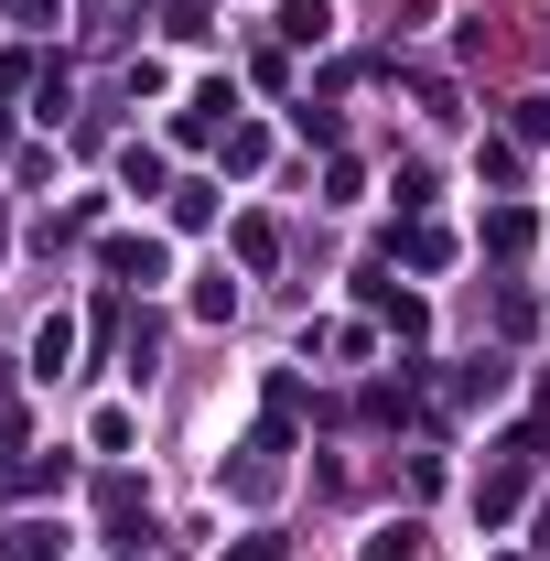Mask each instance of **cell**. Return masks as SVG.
Wrapping results in <instances>:
<instances>
[{
    "label": "cell",
    "instance_id": "7c38bea8",
    "mask_svg": "<svg viewBox=\"0 0 550 561\" xmlns=\"http://www.w3.org/2000/svg\"><path fill=\"white\" fill-rule=\"evenodd\" d=\"M119 184H130V195H162V151H140V140H130V151H119Z\"/></svg>",
    "mask_w": 550,
    "mask_h": 561
},
{
    "label": "cell",
    "instance_id": "3957f363",
    "mask_svg": "<svg viewBox=\"0 0 550 561\" xmlns=\"http://www.w3.org/2000/svg\"><path fill=\"white\" fill-rule=\"evenodd\" d=\"M98 260H108V280H162V238H108V249H98Z\"/></svg>",
    "mask_w": 550,
    "mask_h": 561
},
{
    "label": "cell",
    "instance_id": "4fadbf2b",
    "mask_svg": "<svg viewBox=\"0 0 550 561\" xmlns=\"http://www.w3.org/2000/svg\"><path fill=\"white\" fill-rule=\"evenodd\" d=\"M216 216V184H173V227H206Z\"/></svg>",
    "mask_w": 550,
    "mask_h": 561
},
{
    "label": "cell",
    "instance_id": "6da1fadb",
    "mask_svg": "<svg viewBox=\"0 0 550 561\" xmlns=\"http://www.w3.org/2000/svg\"><path fill=\"white\" fill-rule=\"evenodd\" d=\"M518 496H529V454L507 443V454L475 476V518H485V529H507V518H518Z\"/></svg>",
    "mask_w": 550,
    "mask_h": 561
},
{
    "label": "cell",
    "instance_id": "8992f818",
    "mask_svg": "<svg viewBox=\"0 0 550 561\" xmlns=\"http://www.w3.org/2000/svg\"><path fill=\"white\" fill-rule=\"evenodd\" d=\"M367 561H421V518H378L367 529Z\"/></svg>",
    "mask_w": 550,
    "mask_h": 561
},
{
    "label": "cell",
    "instance_id": "52a82bcc",
    "mask_svg": "<svg viewBox=\"0 0 550 561\" xmlns=\"http://www.w3.org/2000/svg\"><path fill=\"white\" fill-rule=\"evenodd\" d=\"M280 33H291V44H324V33H335V0H280Z\"/></svg>",
    "mask_w": 550,
    "mask_h": 561
},
{
    "label": "cell",
    "instance_id": "9a60e30c",
    "mask_svg": "<svg viewBox=\"0 0 550 561\" xmlns=\"http://www.w3.org/2000/svg\"><path fill=\"white\" fill-rule=\"evenodd\" d=\"M11 11H22V22H55V0H11Z\"/></svg>",
    "mask_w": 550,
    "mask_h": 561
},
{
    "label": "cell",
    "instance_id": "5b68a950",
    "mask_svg": "<svg viewBox=\"0 0 550 561\" xmlns=\"http://www.w3.org/2000/svg\"><path fill=\"white\" fill-rule=\"evenodd\" d=\"M356 291H367V313H389V324H400V335H421V324H432V313H421L411 291H389V280H378V271L356 280Z\"/></svg>",
    "mask_w": 550,
    "mask_h": 561
},
{
    "label": "cell",
    "instance_id": "5bb4252c",
    "mask_svg": "<svg viewBox=\"0 0 550 561\" xmlns=\"http://www.w3.org/2000/svg\"><path fill=\"white\" fill-rule=\"evenodd\" d=\"M227 561H280V540H271V529H249V540H238Z\"/></svg>",
    "mask_w": 550,
    "mask_h": 561
},
{
    "label": "cell",
    "instance_id": "30bf717a",
    "mask_svg": "<svg viewBox=\"0 0 550 561\" xmlns=\"http://www.w3.org/2000/svg\"><path fill=\"white\" fill-rule=\"evenodd\" d=\"M238 260H249V271H271V260H280V227H271V216H238Z\"/></svg>",
    "mask_w": 550,
    "mask_h": 561
},
{
    "label": "cell",
    "instance_id": "277c9868",
    "mask_svg": "<svg viewBox=\"0 0 550 561\" xmlns=\"http://www.w3.org/2000/svg\"><path fill=\"white\" fill-rule=\"evenodd\" d=\"M227 108H238V87H227V76H216V87H195V98H184V140H216V119H227Z\"/></svg>",
    "mask_w": 550,
    "mask_h": 561
},
{
    "label": "cell",
    "instance_id": "8fae6325",
    "mask_svg": "<svg viewBox=\"0 0 550 561\" xmlns=\"http://www.w3.org/2000/svg\"><path fill=\"white\" fill-rule=\"evenodd\" d=\"M400 260H411V271H443V260H454V238H443V227H411V238H400Z\"/></svg>",
    "mask_w": 550,
    "mask_h": 561
},
{
    "label": "cell",
    "instance_id": "7a4b0ae2",
    "mask_svg": "<svg viewBox=\"0 0 550 561\" xmlns=\"http://www.w3.org/2000/svg\"><path fill=\"white\" fill-rule=\"evenodd\" d=\"M0 561H66V529L55 518H11L0 529Z\"/></svg>",
    "mask_w": 550,
    "mask_h": 561
},
{
    "label": "cell",
    "instance_id": "9c48e42d",
    "mask_svg": "<svg viewBox=\"0 0 550 561\" xmlns=\"http://www.w3.org/2000/svg\"><path fill=\"white\" fill-rule=\"evenodd\" d=\"M529 238H540V227H529V206H507V216H485V249H496V260H518V249H529Z\"/></svg>",
    "mask_w": 550,
    "mask_h": 561
},
{
    "label": "cell",
    "instance_id": "ba28073f",
    "mask_svg": "<svg viewBox=\"0 0 550 561\" xmlns=\"http://www.w3.org/2000/svg\"><path fill=\"white\" fill-rule=\"evenodd\" d=\"M66 356H76V324H66V313H55V324L33 335V378H66Z\"/></svg>",
    "mask_w": 550,
    "mask_h": 561
}]
</instances>
